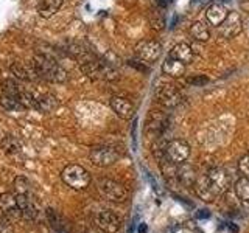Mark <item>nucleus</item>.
Returning a JSON list of instances; mask_svg holds the SVG:
<instances>
[{
    "instance_id": "obj_3",
    "label": "nucleus",
    "mask_w": 249,
    "mask_h": 233,
    "mask_svg": "<svg viewBox=\"0 0 249 233\" xmlns=\"http://www.w3.org/2000/svg\"><path fill=\"white\" fill-rule=\"evenodd\" d=\"M98 190L106 199L114 202H123L128 194L122 183L111 181V179H101V181H98Z\"/></svg>"
},
{
    "instance_id": "obj_25",
    "label": "nucleus",
    "mask_w": 249,
    "mask_h": 233,
    "mask_svg": "<svg viewBox=\"0 0 249 233\" xmlns=\"http://www.w3.org/2000/svg\"><path fill=\"white\" fill-rule=\"evenodd\" d=\"M2 146L3 150L8 152V154H18L19 150H20V143L19 140L13 137V135H6L3 140H2Z\"/></svg>"
},
{
    "instance_id": "obj_24",
    "label": "nucleus",
    "mask_w": 249,
    "mask_h": 233,
    "mask_svg": "<svg viewBox=\"0 0 249 233\" xmlns=\"http://www.w3.org/2000/svg\"><path fill=\"white\" fill-rule=\"evenodd\" d=\"M148 22H150V27L153 30H163L165 28V17L162 16V13H159L158 10H153L148 13Z\"/></svg>"
},
{
    "instance_id": "obj_10",
    "label": "nucleus",
    "mask_w": 249,
    "mask_h": 233,
    "mask_svg": "<svg viewBox=\"0 0 249 233\" xmlns=\"http://www.w3.org/2000/svg\"><path fill=\"white\" fill-rule=\"evenodd\" d=\"M243 20H241L240 14L237 11H231L228 13V17H226V20L220 25V33L223 37H233L237 36L241 28H243Z\"/></svg>"
},
{
    "instance_id": "obj_33",
    "label": "nucleus",
    "mask_w": 249,
    "mask_h": 233,
    "mask_svg": "<svg viewBox=\"0 0 249 233\" xmlns=\"http://www.w3.org/2000/svg\"><path fill=\"white\" fill-rule=\"evenodd\" d=\"M156 2H158L159 6H167L171 2V0H156Z\"/></svg>"
},
{
    "instance_id": "obj_18",
    "label": "nucleus",
    "mask_w": 249,
    "mask_h": 233,
    "mask_svg": "<svg viewBox=\"0 0 249 233\" xmlns=\"http://www.w3.org/2000/svg\"><path fill=\"white\" fill-rule=\"evenodd\" d=\"M10 70H11L13 75L16 78H19V80L33 81V80H36V78H39L37 73L35 72V68H31V67H28L25 64H22V62H13Z\"/></svg>"
},
{
    "instance_id": "obj_16",
    "label": "nucleus",
    "mask_w": 249,
    "mask_h": 233,
    "mask_svg": "<svg viewBox=\"0 0 249 233\" xmlns=\"http://www.w3.org/2000/svg\"><path fill=\"white\" fill-rule=\"evenodd\" d=\"M162 72H163V75H168L171 78H181L185 73V64L178 59L168 58L162 64Z\"/></svg>"
},
{
    "instance_id": "obj_35",
    "label": "nucleus",
    "mask_w": 249,
    "mask_h": 233,
    "mask_svg": "<svg viewBox=\"0 0 249 233\" xmlns=\"http://www.w3.org/2000/svg\"><path fill=\"white\" fill-rule=\"evenodd\" d=\"M193 2H199V0H193Z\"/></svg>"
},
{
    "instance_id": "obj_2",
    "label": "nucleus",
    "mask_w": 249,
    "mask_h": 233,
    "mask_svg": "<svg viewBox=\"0 0 249 233\" xmlns=\"http://www.w3.org/2000/svg\"><path fill=\"white\" fill-rule=\"evenodd\" d=\"M61 177L67 186L73 190H84L90 183V176L83 166L80 165H67L62 169Z\"/></svg>"
},
{
    "instance_id": "obj_9",
    "label": "nucleus",
    "mask_w": 249,
    "mask_h": 233,
    "mask_svg": "<svg viewBox=\"0 0 249 233\" xmlns=\"http://www.w3.org/2000/svg\"><path fill=\"white\" fill-rule=\"evenodd\" d=\"M162 45L156 41H145L137 45V56L145 62H154L160 58Z\"/></svg>"
},
{
    "instance_id": "obj_28",
    "label": "nucleus",
    "mask_w": 249,
    "mask_h": 233,
    "mask_svg": "<svg viewBox=\"0 0 249 233\" xmlns=\"http://www.w3.org/2000/svg\"><path fill=\"white\" fill-rule=\"evenodd\" d=\"M0 233H14L13 221L5 215H0Z\"/></svg>"
},
{
    "instance_id": "obj_27",
    "label": "nucleus",
    "mask_w": 249,
    "mask_h": 233,
    "mask_svg": "<svg viewBox=\"0 0 249 233\" xmlns=\"http://www.w3.org/2000/svg\"><path fill=\"white\" fill-rule=\"evenodd\" d=\"M16 186V194H28L30 186H28V181L25 177H18L14 182Z\"/></svg>"
},
{
    "instance_id": "obj_17",
    "label": "nucleus",
    "mask_w": 249,
    "mask_h": 233,
    "mask_svg": "<svg viewBox=\"0 0 249 233\" xmlns=\"http://www.w3.org/2000/svg\"><path fill=\"white\" fill-rule=\"evenodd\" d=\"M64 3V0H41V3H39V16H41L42 19H50L52 16H54L59 8Z\"/></svg>"
},
{
    "instance_id": "obj_7",
    "label": "nucleus",
    "mask_w": 249,
    "mask_h": 233,
    "mask_svg": "<svg viewBox=\"0 0 249 233\" xmlns=\"http://www.w3.org/2000/svg\"><path fill=\"white\" fill-rule=\"evenodd\" d=\"M95 224L106 233L119 232L120 225H122L119 216L114 215L112 212H109V210H101V212H98L95 215Z\"/></svg>"
},
{
    "instance_id": "obj_23",
    "label": "nucleus",
    "mask_w": 249,
    "mask_h": 233,
    "mask_svg": "<svg viewBox=\"0 0 249 233\" xmlns=\"http://www.w3.org/2000/svg\"><path fill=\"white\" fill-rule=\"evenodd\" d=\"M58 106V100L53 95H42L37 97V111L41 112H50L53 109H56Z\"/></svg>"
},
{
    "instance_id": "obj_1",
    "label": "nucleus",
    "mask_w": 249,
    "mask_h": 233,
    "mask_svg": "<svg viewBox=\"0 0 249 233\" xmlns=\"http://www.w3.org/2000/svg\"><path fill=\"white\" fill-rule=\"evenodd\" d=\"M33 68L39 78H44L52 83H66L67 72L56 64V61L49 58L47 54H37L33 59Z\"/></svg>"
},
{
    "instance_id": "obj_12",
    "label": "nucleus",
    "mask_w": 249,
    "mask_h": 233,
    "mask_svg": "<svg viewBox=\"0 0 249 233\" xmlns=\"http://www.w3.org/2000/svg\"><path fill=\"white\" fill-rule=\"evenodd\" d=\"M111 107H112V111L123 120H128L134 115V104L123 97H112L111 98Z\"/></svg>"
},
{
    "instance_id": "obj_11",
    "label": "nucleus",
    "mask_w": 249,
    "mask_h": 233,
    "mask_svg": "<svg viewBox=\"0 0 249 233\" xmlns=\"http://www.w3.org/2000/svg\"><path fill=\"white\" fill-rule=\"evenodd\" d=\"M207 181H209L210 186H212V190H213L215 194L223 193L229 186V176L221 168L210 169L209 174H207Z\"/></svg>"
},
{
    "instance_id": "obj_26",
    "label": "nucleus",
    "mask_w": 249,
    "mask_h": 233,
    "mask_svg": "<svg viewBox=\"0 0 249 233\" xmlns=\"http://www.w3.org/2000/svg\"><path fill=\"white\" fill-rule=\"evenodd\" d=\"M117 78H119V73H117V70L114 67H111L106 62H103V66H101V80H106V81H115Z\"/></svg>"
},
{
    "instance_id": "obj_4",
    "label": "nucleus",
    "mask_w": 249,
    "mask_h": 233,
    "mask_svg": "<svg viewBox=\"0 0 249 233\" xmlns=\"http://www.w3.org/2000/svg\"><path fill=\"white\" fill-rule=\"evenodd\" d=\"M167 159H170L175 163H184L187 162V159L190 157V146L184 140H171V142L167 145Z\"/></svg>"
},
{
    "instance_id": "obj_31",
    "label": "nucleus",
    "mask_w": 249,
    "mask_h": 233,
    "mask_svg": "<svg viewBox=\"0 0 249 233\" xmlns=\"http://www.w3.org/2000/svg\"><path fill=\"white\" fill-rule=\"evenodd\" d=\"M196 216L199 217V219H207V217H210V213L207 212V210H198Z\"/></svg>"
},
{
    "instance_id": "obj_8",
    "label": "nucleus",
    "mask_w": 249,
    "mask_h": 233,
    "mask_svg": "<svg viewBox=\"0 0 249 233\" xmlns=\"http://www.w3.org/2000/svg\"><path fill=\"white\" fill-rule=\"evenodd\" d=\"M156 97H158L160 103L167 107H175L181 103V93H179V90L171 84L159 85L158 90H156Z\"/></svg>"
},
{
    "instance_id": "obj_5",
    "label": "nucleus",
    "mask_w": 249,
    "mask_h": 233,
    "mask_svg": "<svg viewBox=\"0 0 249 233\" xmlns=\"http://www.w3.org/2000/svg\"><path fill=\"white\" fill-rule=\"evenodd\" d=\"M119 152H117L114 148L109 146H100V148H93L90 151V160L93 165L97 166H109L119 160Z\"/></svg>"
},
{
    "instance_id": "obj_22",
    "label": "nucleus",
    "mask_w": 249,
    "mask_h": 233,
    "mask_svg": "<svg viewBox=\"0 0 249 233\" xmlns=\"http://www.w3.org/2000/svg\"><path fill=\"white\" fill-rule=\"evenodd\" d=\"M233 188H235V194L238 199L249 202V177H246V176L240 177L235 182V186H233Z\"/></svg>"
},
{
    "instance_id": "obj_20",
    "label": "nucleus",
    "mask_w": 249,
    "mask_h": 233,
    "mask_svg": "<svg viewBox=\"0 0 249 233\" xmlns=\"http://www.w3.org/2000/svg\"><path fill=\"white\" fill-rule=\"evenodd\" d=\"M195 190H196L198 193V196L202 198V199H206V200H210L213 196H215V193L212 190V186H210L209 181H207V176L204 177H198L196 179V182H195Z\"/></svg>"
},
{
    "instance_id": "obj_15",
    "label": "nucleus",
    "mask_w": 249,
    "mask_h": 233,
    "mask_svg": "<svg viewBox=\"0 0 249 233\" xmlns=\"http://www.w3.org/2000/svg\"><path fill=\"white\" fill-rule=\"evenodd\" d=\"M101 66H103V62L98 61L97 58H92L86 62H81L80 68L86 76L90 78V80H101Z\"/></svg>"
},
{
    "instance_id": "obj_21",
    "label": "nucleus",
    "mask_w": 249,
    "mask_h": 233,
    "mask_svg": "<svg viewBox=\"0 0 249 233\" xmlns=\"http://www.w3.org/2000/svg\"><path fill=\"white\" fill-rule=\"evenodd\" d=\"M190 36L198 42H206L210 37V30L204 22H195L190 27Z\"/></svg>"
},
{
    "instance_id": "obj_30",
    "label": "nucleus",
    "mask_w": 249,
    "mask_h": 233,
    "mask_svg": "<svg viewBox=\"0 0 249 233\" xmlns=\"http://www.w3.org/2000/svg\"><path fill=\"white\" fill-rule=\"evenodd\" d=\"M207 83H209V78L202 76V75H196V76L189 78V84H192V85H204Z\"/></svg>"
},
{
    "instance_id": "obj_13",
    "label": "nucleus",
    "mask_w": 249,
    "mask_h": 233,
    "mask_svg": "<svg viewBox=\"0 0 249 233\" xmlns=\"http://www.w3.org/2000/svg\"><path fill=\"white\" fill-rule=\"evenodd\" d=\"M206 17H207L209 23H212V25H215V27H220L221 23L226 20V17H228V11H226V8H224L223 3L213 2L207 8Z\"/></svg>"
},
{
    "instance_id": "obj_14",
    "label": "nucleus",
    "mask_w": 249,
    "mask_h": 233,
    "mask_svg": "<svg viewBox=\"0 0 249 233\" xmlns=\"http://www.w3.org/2000/svg\"><path fill=\"white\" fill-rule=\"evenodd\" d=\"M170 58L181 61V62H184V64L187 66V64H190V62L193 61V49H192L189 44L179 42V44H176L173 47V49H171Z\"/></svg>"
},
{
    "instance_id": "obj_19",
    "label": "nucleus",
    "mask_w": 249,
    "mask_h": 233,
    "mask_svg": "<svg viewBox=\"0 0 249 233\" xmlns=\"http://www.w3.org/2000/svg\"><path fill=\"white\" fill-rule=\"evenodd\" d=\"M179 181H181L184 185H195L196 182V173H195V168L189 163H179L178 166V176H176Z\"/></svg>"
},
{
    "instance_id": "obj_34",
    "label": "nucleus",
    "mask_w": 249,
    "mask_h": 233,
    "mask_svg": "<svg viewBox=\"0 0 249 233\" xmlns=\"http://www.w3.org/2000/svg\"><path fill=\"white\" fill-rule=\"evenodd\" d=\"M228 225H229V227H231V230H232V233H237V227H235V225H232L231 222H229Z\"/></svg>"
},
{
    "instance_id": "obj_32",
    "label": "nucleus",
    "mask_w": 249,
    "mask_h": 233,
    "mask_svg": "<svg viewBox=\"0 0 249 233\" xmlns=\"http://www.w3.org/2000/svg\"><path fill=\"white\" fill-rule=\"evenodd\" d=\"M146 232H148L146 224H140V225H139V233H146Z\"/></svg>"
},
{
    "instance_id": "obj_6",
    "label": "nucleus",
    "mask_w": 249,
    "mask_h": 233,
    "mask_svg": "<svg viewBox=\"0 0 249 233\" xmlns=\"http://www.w3.org/2000/svg\"><path fill=\"white\" fill-rule=\"evenodd\" d=\"M0 210H2V213L6 217H10L11 221H18L23 216L22 210L18 204V196L13 193H3L2 196H0Z\"/></svg>"
},
{
    "instance_id": "obj_29",
    "label": "nucleus",
    "mask_w": 249,
    "mask_h": 233,
    "mask_svg": "<svg viewBox=\"0 0 249 233\" xmlns=\"http://www.w3.org/2000/svg\"><path fill=\"white\" fill-rule=\"evenodd\" d=\"M238 168L241 171V174L249 177V154L243 155V157L238 160Z\"/></svg>"
}]
</instances>
